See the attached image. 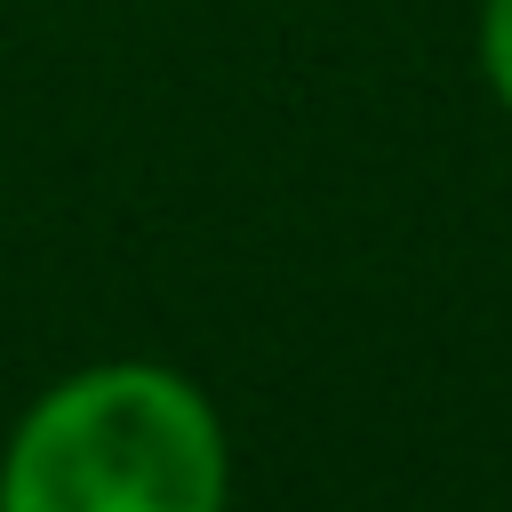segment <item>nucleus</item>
I'll return each instance as SVG.
<instances>
[{"instance_id":"nucleus-1","label":"nucleus","mask_w":512,"mask_h":512,"mask_svg":"<svg viewBox=\"0 0 512 512\" xmlns=\"http://www.w3.org/2000/svg\"><path fill=\"white\" fill-rule=\"evenodd\" d=\"M0 512H232L224 416L168 360L72 368L16 416Z\"/></svg>"},{"instance_id":"nucleus-2","label":"nucleus","mask_w":512,"mask_h":512,"mask_svg":"<svg viewBox=\"0 0 512 512\" xmlns=\"http://www.w3.org/2000/svg\"><path fill=\"white\" fill-rule=\"evenodd\" d=\"M480 80L512 112V0H480Z\"/></svg>"}]
</instances>
